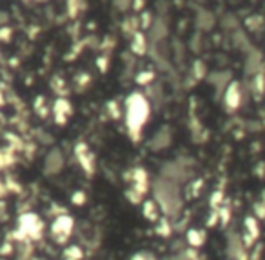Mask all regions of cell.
Instances as JSON below:
<instances>
[{
    "label": "cell",
    "mask_w": 265,
    "mask_h": 260,
    "mask_svg": "<svg viewBox=\"0 0 265 260\" xmlns=\"http://www.w3.org/2000/svg\"><path fill=\"white\" fill-rule=\"evenodd\" d=\"M151 108L149 102L146 100V96L140 93H133L127 98V109H125V119H127V128L131 133L138 135L140 130L146 126L147 119H149Z\"/></svg>",
    "instance_id": "1"
},
{
    "label": "cell",
    "mask_w": 265,
    "mask_h": 260,
    "mask_svg": "<svg viewBox=\"0 0 265 260\" xmlns=\"http://www.w3.org/2000/svg\"><path fill=\"white\" fill-rule=\"evenodd\" d=\"M44 233V224L38 218V215L35 213H24L18 218V227H17V237L18 238H31V240H38Z\"/></svg>",
    "instance_id": "2"
},
{
    "label": "cell",
    "mask_w": 265,
    "mask_h": 260,
    "mask_svg": "<svg viewBox=\"0 0 265 260\" xmlns=\"http://www.w3.org/2000/svg\"><path fill=\"white\" fill-rule=\"evenodd\" d=\"M73 226H75V222L71 217H68V215L57 217L55 222H53V226H51L53 238H55L58 244H66L68 238L71 237V233H73Z\"/></svg>",
    "instance_id": "3"
},
{
    "label": "cell",
    "mask_w": 265,
    "mask_h": 260,
    "mask_svg": "<svg viewBox=\"0 0 265 260\" xmlns=\"http://www.w3.org/2000/svg\"><path fill=\"white\" fill-rule=\"evenodd\" d=\"M76 157H78V162H80V166L84 168V171H87L89 175H93V171H95V159H93L91 151L84 144L76 146Z\"/></svg>",
    "instance_id": "4"
},
{
    "label": "cell",
    "mask_w": 265,
    "mask_h": 260,
    "mask_svg": "<svg viewBox=\"0 0 265 260\" xmlns=\"http://www.w3.org/2000/svg\"><path fill=\"white\" fill-rule=\"evenodd\" d=\"M64 166V160H62V153L60 151H51L49 157H47V160H45V171L49 173V175H53V173H58V171L62 170Z\"/></svg>",
    "instance_id": "5"
},
{
    "label": "cell",
    "mask_w": 265,
    "mask_h": 260,
    "mask_svg": "<svg viewBox=\"0 0 265 260\" xmlns=\"http://www.w3.org/2000/svg\"><path fill=\"white\" fill-rule=\"evenodd\" d=\"M142 215L146 217L147 220L151 222H158L160 220V208L154 200H146L142 204Z\"/></svg>",
    "instance_id": "6"
},
{
    "label": "cell",
    "mask_w": 265,
    "mask_h": 260,
    "mask_svg": "<svg viewBox=\"0 0 265 260\" xmlns=\"http://www.w3.org/2000/svg\"><path fill=\"white\" fill-rule=\"evenodd\" d=\"M69 115H71V106H69V102L66 100V98L57 100V104H55V119H57L58 124H64V122L68 120Z\"/></svg>",
    "instance_id": "7"
},
{
    "label": "cell",
    "mask_w": 265,
    "mask_h": 260,
    "mask_svg": "<svg viewBox=\"0 0 265 260\" xmlns=\"http://www.w3.org/2000/svg\"><path fill=\"white\" fill-rule=\"evenodd\" d=\"M186 238H187V242H189V246H192V248H200V246L205 242V233H203L202 229H189Z\"/></svg>",
    "instance_id": "8"
},
{
    "label": "cell",
    "mask_w": 265,
    "mask_h": 260,
    "mask_svg": "<svg viewBox=\"0 0 265 260\" xmlns=\"http://www.w3.org/2000/svg\"><path fill=\"white\" fill-rule=\"evenodd\" d=\"M226 102H227V106H229L231 109L238 108V104H240V89H238L236 84H232L231 87L227 89Z\"/></svg>",
    "instance_id": "9"
},
{
    "label": "cell",
    "mask_w": 265,
    "mask_h": 260,
    "mask_svg": "<svg viewBox=\"0 0 265 260\" xmlns=\"http://www.w3.org/2000/svg\"><path fill=\"white\" fill-rule=\"evenodd\" d=\"M84 259V251L80 246H68L64 249V260H82Z\"/></svg>",
    "instance_id": "10"
},
{
    "label": "cell",
    "mask_w": 265,
    "mask_h": 260,
    "mask_svg": "<svg viewBox=\"0 0 265 260\" xmlns=\"http://www.w3.org/2000/svg\"><path fill=\"white\" fill-rule=\"evenodd\" d=\"M156 233L160 237H169L171 235V224L165 217H160V220L156 222Z\"/></svg>",
    "instance_id": "11"
},
{
    "label": "cell",
    "mask_w": 265,
    "mask_h": 260,
    "mask_svg": "<svg viewBox=\"0 0 265 260\" xmlns=\"http://www.w3.org/2000/svg\"><path fill=\"white\" fill-rule=\"evenodd\" d=\"M245 227H247L249 237L253 238V240L258 237V224H256V220H254V218H251V217H249L247 220H245Z\"/></svg>",
    "instance_id": "12"
},
{
    "label": "cell",
    "mask_w": 265,
    "mask_h": 260,
    "mask_svg": "<svg viewBox=\"0 0 265 260\" xmlns=\"http://www.w3.org/2000/svg\"><path fill=\"white\" fill-rule=\"evenodd\" d=\"M71 200H73L75 206H82V204H85L87 197H85V193H84V191H76V193H73Z\"/></svg>",
    "instance_id": "13"
},
{
    "label": "cell",
    "mask_w": 265,
    "mask_h": 260,
    "mask_svg": "<svg viewBox=\"0 0 265 260\" xmlns=\"http://www.w3.org/2000/svg\"><path fill=\"white\" fill-rule=\"evenodd\" d=\"M133 49L136 51V53H144L146 51V42L142 40V37H136L135 42H133Z\"/></svg>",
    "instance_id": "14"
},
{
    "label": "cell",
    "mask_w": 265,
    "mask_h": 260,
    "mask_svg": "<svg viewBox=\"0 0 265 260\" xmlns=\"http://www.w3.org/2000/svg\"><path fill=\"white\" fill-rule=\"evenodd\" d=\"M151 80H152L151 73H140L138 75V82H140V84H147V82H151Z\"/></svg>",
    "instance_id": "15"
},
{
    "label": "cell",
    "mask_w": 265,
    "mask_h": 260,
    "mask_svg": "<svg viewBox=\"0 0 265 260\" xmlns=\"http://www.w3.org/2000/svg\"><path fill=\"white\" fill-rule=\"evenodd\" d=\"M0 100H2V96H0Z\"/></svg>",
    "instance_id": "16"
}]
</instances>
